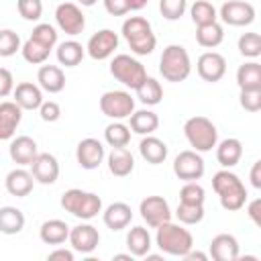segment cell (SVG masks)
Segmentation results:
<instances>
[{
	"mask_svg": "<svg viewBox=\"0 0 261 261\" xmlns=\"http://www.w3.org/2000/svg\"><path fill=\"white\" fill-rule=\"evenodd\" d=\"M212 188L218 194L220 206L228 212H237L245 206L247 202V190L241 177L228 169H220L212 177Z\"/></svg>",
	"mask_w": 261,
	"mask_h": 261,
	"instance_id": "6da1fadb",
	"label": "cell"
},
{
	"mask_svg": "<svg viewBox=\"0 0 261 261\" xmlns=\"http://www.w3.org/2000/svg\"><path fill=\"white\" fill-rule=\"evenodd\" d=\"M122 37L126 39L135 55H151L157 45V37L151 29V22L143 16H128L122 22Z\"/></svg>",
	"mask_w": 261,
	"mask_h": 261,
	"instance_id": "7a4b0ae2",
	"label": "cell"
},
{
	"mask_svg": "<svg viewBox=\"0 0 261 261\" xmlns=\"http://www.w3.org/2000/svg\"><path fill=\"white\" fill-rule=\"evenodd\" d=\"M155 243L157 247L171 257H184L192 247H194V237L188 228L169 222H163L157 226V234H155Z\"/></svg>",
	"mask_w": 261,
	"mask_h": 261,
	"instance_id": "3957f363",
	"label": "cell"
},
{
	"mask_svg": "<svg viewBox=\"0 0 261 261\" xmlns=\"http://www.w3.org/2000/svg\"><path fill=\"white\" fill-rule=\"evenodd\" d=\"M61 208L80 220H90V218L98 216V212H102V198L94 192H84V190L71 188V190L63 192Z\"/></svg>",
	"mask_w": 261,
	"mask_h": 261,
	"instance_id": "277c9868",
	"label": "cell"
},
{
	"mask_svg": "<svg viewBox=\"0 0 261 261\" xmlns=\"http://www.w3.org/2000/svg\"><path fill=\"white\" fill-rule=\"evenodd\" d=\"M190 71H192V61L186 47L167 45L159 59V73L163 75V80L177 84V82H184L190 75Z\"/></svg>",
	"mask_w": 261,
	"mask_h": 261,
	"instance_id": "5b68a950",
	"label": "cell"
},
{
	"mask_svg": "<svg viewBox=\"0 0 261 261\" xmlns=\"http://www.w3.org/2000/svg\"><path fill=\"white\" fill-rule=\"evenodd\" d=\"M184 135H186L188 143L194 147V151H198V153L212 151L216 147V143H218L216 124L206 116L188 118L186 124H184Z\"/></svg>",
	"mask_w": 261,
	"mask_h": 261,
	"instance_id": "8992f818",
	"label": "cell"
},
{
	"mask_svg": "<svg viewBox=\"0 0 261 261\" xmlns=\"http://www.w3.org/2000/svg\"><path fill=\"white\" fill-rule=\"evenodd\" d=\"M110 73L116 82H120L122 86H126L130 90H137L141 86V82L147 77L145 65L126 53H120L110 61Z\"/></svg>",
	"mask_w": 261,
	"mask_h": 261,
	"instance_id": "52a82bcc",
	"label": "cell"
},
{
	"mask_svg": "<svg viewBox=\"0 0 261 261\" xmlns=\"http://www.w3.org/2000/svg\"><path fill=\"white\" fill-rule=\"evenodd\" d=\"M100 110L112 120H122L135 112V100L124 90H110L100 96Z\"/></svg>",
	"mask_w": 261,
	"mask_h": 261,
	"instance_id": "ba28073f",
	"label": "cell"
},
{
	"mask_svg": "<svg viewBox=\"0 0 261 261\" xmlns=\"http://www.w3.org/2000/svg\"><path fill=\"white\" fill-rule=\"evenodd\" d=\"M204 169H206L204 167V159L194 149L181 151L173 159V173L181 181H196V179H200L204 175Z\"/></svg>",
	"mask_w": 261,
	"mask_h": 261,
	"instance_id": "9c48e42d",
	"label": "cell"
},
{
	"mask_svg": "<svg viewBox=\"0 0 261 261\" xmlns=\"http://www.w3.org/2000/svg\"><path fill=\"white\" fill-rule=\"evenodd\" d=\"M55 20H57V27L69 37L80 35L86 27V16L80 10V6L73 2H61L55 8Z\"/></svg>",
	"mask_w": 261,
	"mask_h": 261,
	"instance_id": "30bf717a",
	"label": "cell"
},
{
	"mask_svg": "<svg viewBox=\"0 0 261 261\" xmlns=\"http://www.w3.org/2000/svg\"><path fill=\"white\" fill-rule=\"evenodd\" d=\"M139 212H141V218H143V220L147 222V226H151V228H157L159 224L171 220L169 204H167V200L161 198V196H147L145 200H141Z\"/></svg>",
	"mask_w": 261,
	"mask_h": 261,
	"instance_id": "8fae6325",
	"label": "cell"
},
{
	"mask_svg": "<svg viewBox=\"0 0 261 261\" xmlns=\"http://www.w3.org/2000/svg\"><path fill=\"white\" fill-rule=\"evenodd\" d=\"M218 16L230 24V27H247L255 20V8L251 2H243V0H228L220 6Z\"/></svg>",
	"mask_w": 261,
	"mask_h": 261,
	"instance_id": "7c38bea8",
	"label": "cell"
},
{
	"mask_svg": "<svg viewBox=\"0 0 261 261\" xmlns=\"http://www.w3.org/2000/svg\"><path fill=\"white\" fill-rule=\"evenodd\" d=\"M116 47H118V35L112 29H102L90 37L86 45V53L96 61H104L114 53Z\"/></svg>",
	"mask_w": 261,
	"mask_h": 261,
	"instance_id": "4fadbf2b",
	"label": "cell"
},
{
	"mask_svg": "<svg viewBox=\"0 0 261 261\" xmlns=\"http://www.w3.org/2000/svg\"><path fill=\"white\" fill-rule=\"evenodd\" d=\"M196 69H198V75L204 80V82H220L226 73V59L216 53V51H206L198 57L196 61Z\"/></svg>",
	"mask_w": 261,
	"mask_h": 261,
	"instance_id": "5bb4252c",
	"label": "cell"
},
{
	"mask_svg": "<svg viewBox=\"0 0 261 261\" xmlns=\"http://www.w3.org/2000/svg\"><path fill=\"white\" fill-rule=\"evenodd\" d=\"M75 159L82 169H98L104 161V145L98 139H82L75 147Z\"/></svg>",
	"mask_w": 261,
	"mask_h": 261,
	"instance_id": "9a60e30c",
	"label": "cell"
},
{
	"mask_svg": "<svg viewBox=\"0 0 261 261\" xmlns=\"http://www.w3.org/2000/svg\"><path fill=\"white\" fill-rule=\"evenodd\" d=\"M67 241H69V245H71L73 251H77V253H82V255H88V253H92V251L98 247L100 234H98V228H96V226L82 222V224L69 228Z\"/></svg>",
	"mask_w": 261,
	"mask_h": 261,
	"instance_id": "2e32d148",
	"label": "cell"
},
{
	"mask_svg": "<svg viewBox=\"0 0 261 261\" xmlns=\"http://www.w3.org/2000/svg\"><path fill=\"white\" fill-rule=\"evenodd\" d=\"M31 173H33L35 181H39L43 186L55 184L57 177H59V163H57L55 155H51V153H37V157L31 163Z\"/></svg>",
	"mask_w": 261,
	"mask_h": 261,
	"instance_id": "e0dca14e",
	"label": "cell"
},
{
	"mask_svg": "<svg viewBox=\"0 0 261 261\" xmlns=\"http://www.w3.org/2000/svg\"><path fill=\"white\" fill-rule=\"evenodd\" d=\"M20 120H22V108L14 100L0 102V141L12 139Z\"/></svg>",
	"mask_w": 261,
	"mask_h": 261,
	"instance_id": "ac0fdd59",
	"label": "cell"
},
{
	"mask_svg": "<svg viewBox=\"0 0 261 261\" xmlns=\"http://www.w3.org/2000/svg\"><path fill=\"white\" fill-rule=\"evenodd\" d=\"M210 257L214 261H237L239 259V241L228 232L216 234L210 241Z\"/></svg>",
	"mask_w": 261,
	"mask_h": 261,
	"instance_id": "d6986e66",
	"label": "cell"
},
{
	"mask_svg": "<svg viewBox=\"0 0 261 261\" xmlns=\"http://www.w3.org/2000/svg\"><path fill=\"white\" fill-rule=\"evenodd\" d=\"M4 186H6V192L10 196H16V198H24L33 192V186H35V177L31 171L22 169V167H16L12 171H8L6 179H4Z\"/></svg>",
	"mask_w": 261,
	"mask_h": 261,
	"instance_id": "ffe728a7",
	"label": "cell"
},
{
	"mask_svg": "<svg viewBox=\"0 0 261 261\" xmlns=\"http://www.w3.org/2000/svg\"><path fill=\"white\" fill-rule=\"evenodd\" d=\"M12 94H14V102L22 110H39V106L43 104V90L33 82H20L12 90Z\"/></svg>",
	"mask_w": 261,
	"mask_h": 261,
	"instance_id": "44dd1931",
	"label": "cell"
},
{
	"mask_svg": "<svg viewBox=\"0 0 261 261\" xmlns=\"http://www.w3.org/2000/svg\"><path fill=\"white\" fill-rule=\"evenodd\" d=\"M8 153H10V159L16 165H31L39 151H37L35 139H31L27 135H20V137H16V139L10 141Z\"/></svg>",
	"mask_w": 261,
	"mask_h": 261,
	"instance_id": "7402d4cb",
	"label": "cell"
},
{
	"mask_svg": "<svg viewBox=\"0 0 261 261\" xmlns=\"http://www.w3.org/2000/svg\"><path fill=\"white\" fill-rule=\"evenodd\" d=\"M39 88L49 94H59L65 88V73L57 65H41L37 71Z\"/></svg>",
	"mask_w": 261,
	"mask_h": 261,
	"instance_id": "603a6c76",
	"label": "cell"
},
{
	"mask_svg": "<svg viewBox=\"0 0 261 261\" xmlns=\"http://www.w3.org/2000/svg\"><path fill=\"white\" fill-rule=\"evenodd\" d=\"M108 169L116 177H126L135 169V157L126 147H112L108 153Z\"/></svg>",
	"mask_w": 261,
	"mask_h": 261,
	"instance_id": "cb8c5ba5",
	"label": "cell"
},
{
	"mask_svg": "<svg viewBox=\"0 0 261 261\" xmlns=\"http://www.w3.org/2000/svg\"><path fill=\"white\" fill-rule=\"evenodd\" d=\"M102 220L110 230H122L133 220V210L124 202H114L102 212Z\"/></svg>",
	"mask_w": 261,
	"mask_h": 261,
	"instance_id": "d4e9b609",
	"label": "cell"
},
{
	"mask_svg": "<svg viewBox=\"0 0 261 261\" xmlns=\"http://www.w3.org/2000/svg\"><path fill=\"white\" fill-rule=\"evenodd\" d=\"M139 153L147 163L159 165L167 159V145L161 139L153 137V135H145L139 143Z\"/></svg>",
	"mask_w": 261,
	"mask_h": 261,
	"instance_id": "484cf974",
	"label": "cell"
},
{
	"mask_svg": "<svg viewBox=\"0 0 261 261\" xmlns=\"http://www.w3.org/2000/svg\"><path fill=\"white\" fill-rule=\"evenodd\" d=\"M243 157V143L234 137L230 139H224L216 145V161L224 167V169H230L234 167Z\"/></svg>",
	"mask_w": 261,
	"mask_h": 261,
	"instance_id": "4316f807",
	"label": "cell"
},
{
	"mask_svg": "<svg viewBox=\"0 0 261 261\" xmlns=\"http://www.w3.org/2000/svg\"><path fill=\"white\" fill-rule=\"evenodd\" d=\"M39 237L45 245H63L69 237V226H67V222H63L59 218H51L41 224Z\"/></svg>",
	"mask_w": 261,
	"mask_h": 261,
	"instance_id": "83f0119b",
	"label": "cell"
},
{
	"mask_svg": "<svg viewBox=\"0 0 261 261\" xmlns=\"http://www.w3.org/2000/svg\"><path fill=\"white\" fill-rule=\"evenodd\" d=\"M126 247L133 257H145L151 251V234L145 226H133L126 234Z\"/></svg>",
	"mask_w": 261,
	"mask_h": 261,
	"instance_id": "f1b7e54d",
	"label": "cell"
},
{
	"mask_svg": "<svg viewBox=\"0 0 261 261\" xmlns=\"http://www.w3.org/2000/svg\"><path fill=\"white\" fill-rule=\"evenodd\" d=\"M86 55V47H82V43L69 39V41H63L57 45V61L65 67H75L82 63Z\"/></svg>",
	"mask_w": 261,
	"mask_h": 261,
	"instance_id": "f546056e",
	"label": "cell"
},
{
	"mask_svg": "<svg viewBox=\"0 0 261 261\" xmlns=\"http://www.w3.org/2000/svg\"><path fill=\"white\" fill-rule=\"evenodd\" d=\"M237 84L241 90H261V65L247 61L237 69Z\"/></svg>",
	"mask_w": 261,
	"mask_h": 261,
	"instance_id": "4dcf8cb0",
	"label": "cell"
},
{
	"mask_svg": "<svg viewBox=\"0 0 261 261\" xmlns=\"http://www.w3.org/2000/svg\"><path fill=\"white\" fill-rule=\"evenodd\" d=\"M130 130L137 133V135H153L159 126V116L153 112V110H137L133 112L130 116Z\"/></svg>",
	"mask_w": 261,
	"mask_h": 261,
	"instance_id": "1f68e13d",
	"label": "cell"
},
{
	"mask_svg": "<svg viewBox=\"0 0 261 261\" xmlns=\"http://www.w3.org/2000/svg\"><path fill=\"white\" fill-rule=\"evenodd\" d=\"M24 228V214L16 206H2L0 208V232L4 234H18Z\"/></svg>",
	"mask_w": 261,
	"mask_h": 261,
	"instance_id": "d6a6232c",
	"label": "cell"
},
{
	"mask_svg": "<svg viewBox=\"0 0 261 261\" xmlns=\"http://www.w3.org/2000/svg\"><path fill=\"white\" fill-rule=\"evenodd\" d=\"M224 39V29L222 24L218 22H210V24H202L196 29V41L200 47H206V49H214L222 43Z\"/></svg>",
	"mask_w": 261,
	"mask_h": 261,
	"instance_id": "836d02e7",
	"label": "cell"
},
{
	"mask_svg": "<svg viewBox=\"0 0 261 261\" xmlns=\"http://www.w3.org/2000/svg\"><path fill=\"white\" fill-rule=\"evenodd\" d=\"M135 92H137V98H139L143 104H147V106H155V104H159L161 98H163V88H161V84H159L155 77H149V75L141 82V86H139Z\"/></svg>",
	"mask_w": 261,
	"mask_h": 261,
	"instance_id": "e575fe53",
	"label": "cell"
},
{
	"mask_svg": "<svg viewBox=\"0 0 261 261\" xmlns=\"http://www.w3.org/2000/svg\"><path fill=\"white\" fill-rule=\"evenodd\" d=\"M190 16H192V20H194L196 27H202V24L216 22L218 12H216V8L208 0H196L192 4V8H190Z\"/></svg>",
	"mask_w": 261,
	"mask_h": 261,
	"instance_id": "d590c367",
	"label": "cell"
},
{
	"mask_svg": "<svg viewBox=\"0 0 261 261\" xmlns=\"http://www.w3.org/2000/svg\"><path fill=\"white\" fill-rule=\"evenodd\" d=\"M104 141L110 147H126L130 143V128L122 122H110L104 128Z\"/></svg>",
	"mask_w": 261,
	"mask_h": 261,
	"instance_id": "8d00e7d4",
	"label": "cell"
},
{
	"mask_svg": "<svg viewBox=\"0 0 261 261\" xmlns=\"http://www.w3.org/2000/svg\"><path fill=\"white\" fill-rule=\"evenodd\" d=\"M20 53H22L24 61H29V63H33V65H39V63H45V61H47L51 49L45 47V45H41V43H37L35 39L29 37V41L22 43Z\"/></svg>",
	"mask_w": 261,
	"mask_h": 261,
	"instance_id": "74e56055",
	"label": "cell"
},
{
	"mask_svg": "<svg viewBox=\"0 0 261 261\" xmlns=\"http://www.w3.org/2000/svg\"><path fill=\"white\" fill-rule=\"evenodd\" d=\"M175 216H177V220L181 224H198L204 218V204H186V202H179L177 204V210H175Z\"/></svg>",
	"mask_w": 261,
	"mask_h": 261,
	"instance_id": "f35d334b",
	"label": "cell"
},
{
	"mask_svg": "<svg viewBox=\"0 0 261 261\" xmlns=\"http://www.w3.org/2000/svg\"><path fill=\"white\" fill-rule=\"evenodd\" d=\"M239 53L243 57L255 59L261 55V37L259 33H245L239 37Z\"/></svg>",
	"mask_w": 261,
	"mask_h": 261,
	"instance_id": "ab89813d",
	"label": "cell"
},
{
	"mask_svg": "<svg viewBox=\"0 0 261 261\" xmlns=\"http://www.w3.org/2000/svg\"><path fill=\"white\" fill-rule=\"evenodd\" d=\"M20 37L10 31V29H2L0 31V57H12L16 51H20Z\"/></svg>",
	"mask_w": 261,
	"mask_h": 261,
	"instance_id": "60d3db41",
	"label": "cell"
},
{
	"mask_svg": "<svg viewBox=\"0 0 261 261\" xmlns=\"http://www.w3.org/2000/svg\"><path fill=\"white\" fill-rule=\"evenodd\" d=\"M188 8V0H159V12L165 20H179Z\"/></svg>",
	"mask_w": 261,
	"mask_h": 261,
	"instance_id": "b9f144b4",
	"label": "cell"
},
{
	"mask_svg": "<svg viewBox=\"0 0 261 261\" xmlns=\"http://www.w3.org/2000/svg\"><path fill=\"white\" fill-rule=\"evenodd\" d=\"M31 39H35L37 43H41V45L53 49L55 43H57V31H55V27H51L49 22H39V24L33 29V33H31Z\"/></svg>",
	"mask_w": 261,
	"mask_h": 261,
	"instance_id": "7bdbcfd3",
	"label": "cell"
},
{
	"mask_svg": "<svg viewBox=\"0 0 261 261\" xmlns=\"http://www.w3.org/2000/svg\"><path fill=\"white\" fill-rule=\"evenodd\" d=\"M206 192L198 181H186L184 188L179 190V202L186 204H204Z\"/></svg>",
	"mask_w": 261,
	"mask_h": 261,
	"instance_id": "ee69618b",
	"label": "cell"
},
{
	"mask_svg": "<svg viewBox=\"0 0 261 261\" xmlns=\"http://www.w3.org/2000/svg\"><path fill=\"white\" fill-rule=\"evenodd\" d=\"M16 10L24 20H39L43 14L41 0H16Z\"/></svg>",
	"mask_w": 261,
	"mask_h": 261,
	"instance_id": "f6af8a7d",
	"label": "cell"
},
{
	"mask_svg": "<svg viewBox=\"0 0 261 261\" xmlns=\"http://www.w3.org/2000/svg\"><path fill=\"white\" fill-rule=\"evenodd\" d=\"M239 102L247 112H259L261 110V90H241Z\"/></svg>",
	"mask_w": 261,
	"mask_h": 261,
	"instance_id": "bcb514c9",
	"label": "cell"
},
{
	"mask_svg": "<svg viewBox=\"0 0 261 261\" xmlns=\"http://www.w3.org/2000/svg\"><path fill=\"white\" fill-rule=\"evenodd\" d=\"M39 114L45 122H55V120L61 118V106L53 100H47V102L43 100V104L39 106Z\"/></svg>",
	"mask_w": 261,
	"mask_h": 261,
	"instance_id": "7dc6e473",
	"label": "cell"
},
{
	"mask_svg": "<svg viewBox=\"0 0 261 261\" xmlns=\"http://www.w3.org/2000/svg\"><path fill=\"white\" fill-rule=\"evenodd\" d=\"M12 90H14V77L10 69L0 67V98H6L8 94H12Z\"/></svg>",
	"mask_w": 261,
	"mask_h": 261,
	"instance_id": "c3c4849f",
	"label": "cell"
},
{
	"mask_svg": "<svg viewBox=\"0 0 261 261\" xmlns=\"http://www.w3.org/2000/svg\"><path fill=\"white\" fill-rule=\"evenodd\" d=\"M104 8L112 16H122L128 12V0H104Z\"/></svg>",
	"mask_w": 261,
	"mask_h": 261,
	"instance_id": "681fc988",
	"label": "cell"
},
{
	"mask_svg": "<svg viewBox=\"0 0 261 261\" xmlns=\"http://www.w3.org/2000/svg\"><path fill=\"white\" fill-rule=\"evenodd\" d=\"M259 210H261V198H255L249 206H247V214H249V218L257 224V226H261V216H259Z\"/></svg>",
	"mask_w": 261,
	"mask_h": 261,
	"instance_id": "f907efd6",
	"label": "cell"
},
{
	"mask_svg": "<svg viewBox=\"0 0 261 261\" xmlns=\"http://www.w3.org/2000/svg\"><path fill=\"white\" fill-rule=\"evenodd\" d=\"M49 259L51 261H57V259H61V261H73V251H69V249H55V251L49 253Z\"/></svg>",
	"mask_w": 261,
	"mask_h": 261,
	"instance_id": "816d5d0a",
	"label": "cell"
},
{
	"mask_svg": "<svg viewBox=\"0 0 261 261\" xmlns=\"http://www.w3.org/2000/svg\"><path fill=\"white\" fill-rule=\"evenodd\" d=\"M249 177H251V186L259 190V188H261V161H255V163H253Z\"/></svg>",
	"mask_w": 261,
	"mask_h": 261,
	"instance_id": "f5cc1de1",
	"label": "cell"
},
{
	"mask_svg": "<svg viewBox=\"0 0 261 261\" xmlns=\"http://www.w3.org/2000/svg\"><path fill=\"white\" fill-rule=\"evenodd\" d=\"M184 259H188V261H194V259H198V261H206L208 259V255L206 253H200V251H188L186 255H184Z\"/></svg>",
	"mask_w": 261,
	"mask_h": 261,
	"instance_id": "db71d44e",
	"label": "cell"
},
{
	"mask_svg": "<svg viewBox=\"0 0 261 261\" xmlns=\"http://www.w3.org/2000/svg\"><path fill=\"white\" fill-rule=\"evenodd\" d=\"M149 0H128V10H141L147 6Z\"/></svg>",
	"mask_w": 261,
	"mask_h": 261,
	"instance_id": "11a10c76",
	"label": "cell"
},
{
	"mask_svg": "<svg viewBox=\"0 0 261 261\" xmlns=\"http://www.w3.org/2000/svg\"><path fill=\"white\" fill-rule=\"evenodd\" d=\"M114 261H133V255H124V253H118V255H114Z\"/></svg>",
	"mask_w": 261,
	"mask_h": 261,
	"instance_id": "9f6ffc18",
	"label": "cell"
},
{
	"mask_svg": "<svg viewBox=\"0 0 261 261\" xmlns=\"http://www.w3.org/2000/svg\"><path fill=\"white\" fill-rule=\"evenodd\" d=\"M77 2H80L82 6H94V4L98 2V0H77Z\"/></svg>",
	"mask_w": 261,
	"mask_h": 261,
	"instance_id": "6f0895ef",
	"label": "cell"
}]
</instances>
